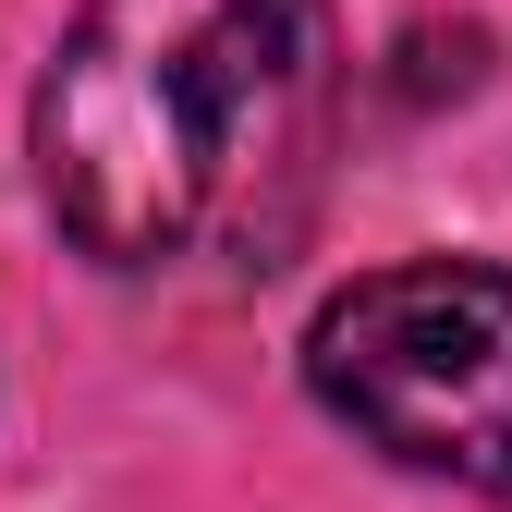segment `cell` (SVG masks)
<instances>
[{
  "label": "cell",
  "instance_id": "6da1fadb",
  "mask_svg": "<svg viewBox=\"0 0 512 512\" xmlns=\"http://www.w3.org/2000/svg\"><path fill=\"white\" fill-rule=\"evenodd\" d=\"M330 25L317 0H86L37 86L49 220L98 269H171L196 244H281L305 183Z\"/></svg>",
  "mask_w": 512,
  "mask_h": 512
},
{
  "label": "cell",
  "instance_id": "7a4b0ae2",
  "mask_svg": "<svg viewBox=\"0 0 512 512\" xmlns=\"http://www.w3.org/2000/svg\"><path fill=\"white\" fill-rule=\"evenodd\" d=\"M305 378L366 452L512 500V269L403 256L317 305Z\"/></svg>",
  "mask_w": 512,
  "mask_h": 512
}]
</instances>
